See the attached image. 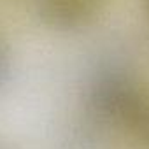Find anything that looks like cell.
Returning <instances> with one entry per match:
<instances>
[{
	"label": "cell",
	"instance_id": "3",
	"mask_svg": "<svg viewBox=\"0 0 149 149\" xmlns=\"http://www.w3.org/2000/svg\"><path fill=\"white\" fill-rule=\"evenodd\" d=\"M0 149H11L9 146H0Z\"/></svg>",
	"mask_w": 149,
	"mask_h": 149
},
{
	"label": "cell",
	"instance_id": "1",
	"mask_svg": "<svg viewBox=\"0 0 149 149\" xmlns=\"http://www.w3.org/2000/svg\"><path fill=\"white\" fill-rule=\"evenodd\" d=\"M105 6L107 0H37V16L51 30L77 32L90 26Z\"/></svg>",
	"mask_w": 149,
	"mask_h": 149
},
{
	"label": "cell",
	"instance_id": "2",
	"mask_svg": "<svg viewBox=\"0 0 149 149\" xmlns=\"http://www.w3.org/2000/svg\"><path fill=\"white\" fill-rule=\"evenodd\" d=\"M11 77V54L4 40H0V88H4Z\"/></svg>",
	"mask_w": 149,
	"mask_h": 149
}]
</instances>
